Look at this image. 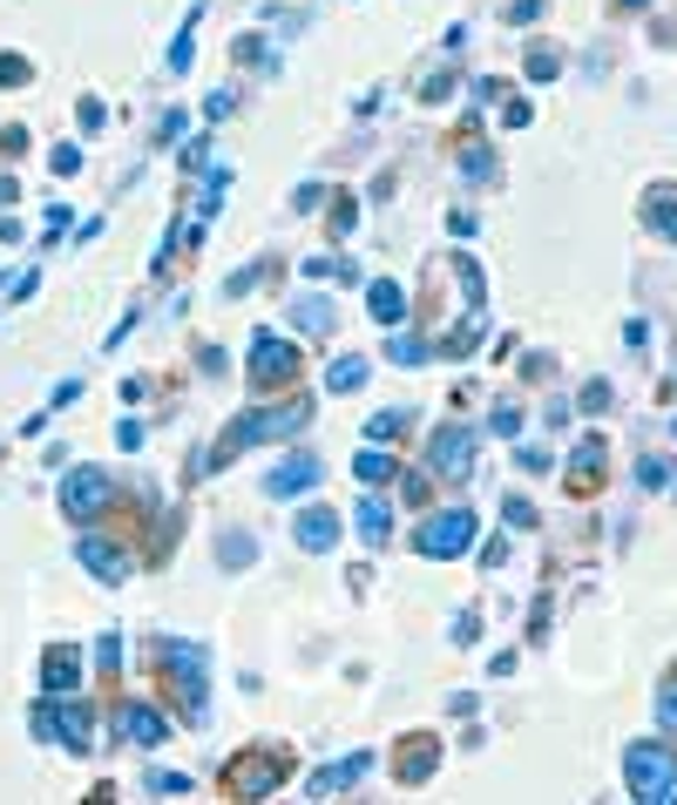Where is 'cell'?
Here are the masks:
<instances>
[{"instance_id": "1", "label": "cell", "mask_w": 677, "mask_h": 805, "mask_svg": "<svg viewBox=\"0 0 677 805\" xmlns=\"http://www.w3.org/2000/svg\"><path fill=\"white\" fill-rule=\"evenodd\" d=\"M285 772H292V752H285V745H265V752H251V758H230V765H224V798H265Z\"/></svg>"}, {"instance_id": "3", "label": "cell", "mask_w": 677, "mask_h": 805, "mask_svg": "<svg viewBox=\"0 0 677 805\" xmlns=\"http://www.w3.org/2000/svg\"><path fill=\"white\" fill-rule=\"evenodd\" d=\"M393 765H400V772H413V778H420V772H428V765H434V745H413V752H406V745H400V758H393Z\"/></svg>"}, {"instance_id": "2", "label": "cell", "mask_w": 677, "mask_h": 805, "mask_svg": "<svg viewBox=\"0 0 677 805\" xmlns=\"http://www.w3.org/2000/svg\"><path fill=\"white\" fill-rule=\"evenodd\" d=\"M258 360H265V366H258V386H278V380H292V373H298V366H292V352H278V345H265Z\"/></svg>"}]
</instances>
